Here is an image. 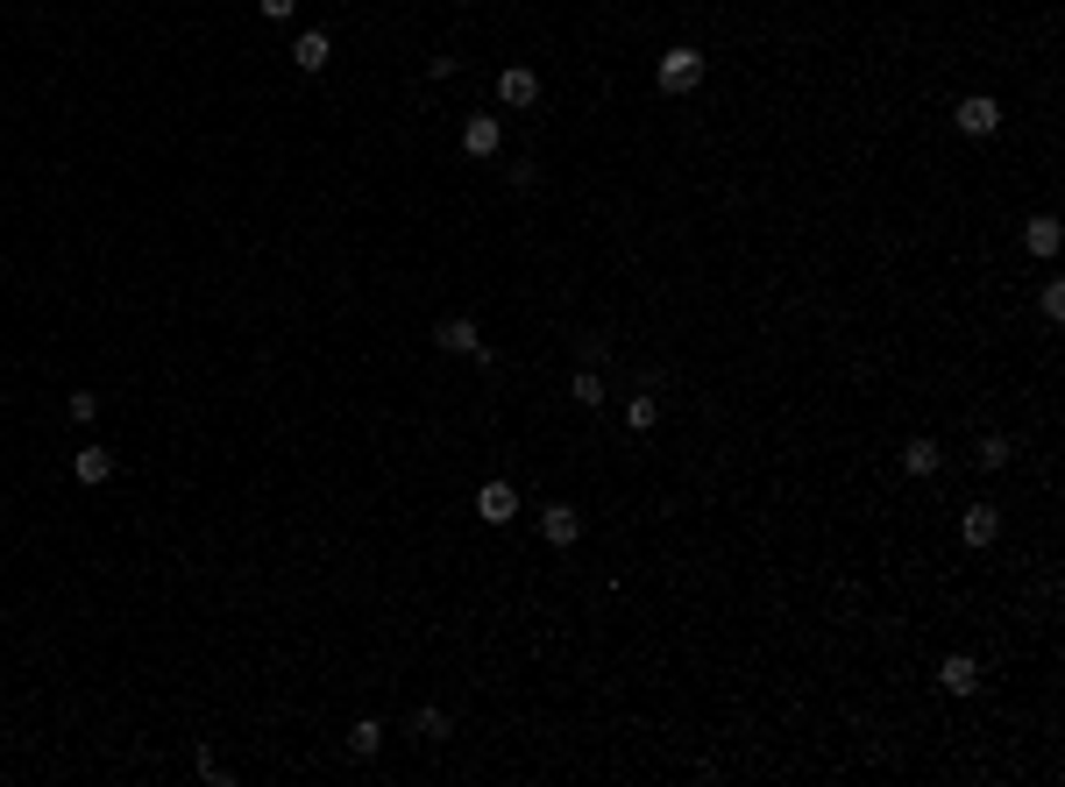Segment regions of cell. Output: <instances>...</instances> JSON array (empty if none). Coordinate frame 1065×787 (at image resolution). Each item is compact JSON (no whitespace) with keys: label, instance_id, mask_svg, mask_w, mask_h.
I'll return each instance as SVG.
<instances>
[{"label":"cell","instance_id":"obj_19","mask_svg":"<svg viewBox=\"0 0 1065 787\" xmlns=\"http://www.w3.org/2000/svg\"><path fill=\"white\" fill-rule=\"evenodd\" d=\"M1038 312H1044L1052 327L1065 320V277H1044V284H1038Z\"/></svg>","mask_w":1065,"mask_h":787},{"label":"cell","instance_id":"obj_8","mask_svg":"<svg viewBox=\"0 0 1065 787\" xmlns=\"http://www.w3.org/2000/svg\"><path fill=\"white\" fill-rule=\"evenodd\" d=\"M938 688L959 695V703H966V695H981V660H973V653H944L938 660Z\"/></svg>","mask_w":1065,"mask_h":787},{"label":"cell","instance_id":"obj_21","mask_svg":"<svg viewBox=\"0 0 1065 787\" xmlns=\"http://www.w3.org/2000/svg\"><path fill=\"white\" fill-rule=\"evenodd\" d=\"M65 412L79 419V426H93V419H100V390H71V398H65Z\"/></svg>","mask_w":1065,"mask_h":787},{"label":"cell","instance_id":"obj_22","mask_svg":"<svg viewBox=\"0 0 1065 787\" xmlns=\"http://www.w3.org/2000/svg\"><path fill=\"white\" fill-rule=\"evenodd\" d=\"M505 185H512V192H533V185H540V163H533V157H519L512 171H505Z\"/></svg>","mask_w":1065,"mask_h":787},{"label":"cell","instance_id":"obj_4","mask_svg":"<svg viewBox=\"0 0 1065 787\" xmlns=\"http://www.w3.org/2000/svg\"><path fill=\"white\" fill-rule=\"evenodd\" d=\"M540 539H547V547H576V539H582V511L576 504H568V497H554V504H540Z\"/></svg>","mask_w":1065,"mask_h":787},{"label":"cell","instance_id":"obj_23","mask_svg":"<svg viewBox=\"0 0 1065 787\" xmlns=\"http://www.w3.org/2000/svg\"><path fill=\"white\" fill-rule=\"evenodd\" d=\"M257 14H263V22H292L298 0H257Z\"/></svg>","mask_w":1065,"mask_h":787},{"label":"cell","instance_id":"obj_18","mask_svg":"<svg viewBox=\"0 0 1065 787\" xmlns=\"http://www.w3.org/2000/svg\"><path fill=\"white\" fill-rule=\"evenodd\" d=\"M568 404H576V412H597V404H604V376L576 369V376H568Z\"/></svg>","mask_w":1065,"mask_h":787},{"label":"cell","instance_id":"obj_7","mask_svg":"<svg viewBox=\"0 0 1065 787\" xmlns=\"http://www.w3.org/2000/svg\"><path fill=\"white\" fill-rule=\"evenodd\" d=\"M498 100H505L512 114L540 107V71H533V65H505V71H498Z\"/></svg>","mask_w":1065,"mask_h":787},{"label":"cell","instance_id":"obj_15","mask_svg":"<svg viewBox=\"0 0 1065 787\" xmlns=\"http://www.w3.org/2000/svg\"><path fill=\"white\" fill-rule=\"evenodd\" d=\"M654 426H661V398H654V390H633V398H625V433L647 441Z\"/></svg>","mask_w":1065,"mask_h":787},{"label":"cell","instance_id":"obj_20","mask_svg":"<svg viewBox=\"0 0 1065 787\" xmlns=\"http://www.w3.org/2000/svg\"><path fill=\"white\" fill-rule=\"evenodd\" d=\"M200 780H206V787H228V780H235V774H228V760H220L214 745H200Z\"/></svg>","mask_w":1065,"mask_h":787},{"label":"cell","instance_id":"obj_6","mask_svg":"<svg viewBox=\"0 0 1065 787\" xmlns=\"http://www.w3.org/2000/svg\"><path fill=\"white\" fill-rule=\"evenodd\" d=\"M895 461H903V476H909V482H931L938 468H944V447L931 441V433H909V441H903V454H895Z\"/></svg>","mask_w":1065,"mask_h":787},{"label":"cell","instance_id":"obj_12","mask_svg":"<svg viewBox=\"0 0 1065 787\" xmlns=\"http://www.w3.org/2000/svg\"><path fill=\"white\" fill-rule=\"evenodd\" d=\"M1009 461H1016V441H1009V433H995V426H987L981 441H973V468H981V476H1001Z\"/></svg>","mask_w":1065,"mask_h":787},{"label":"cell","instance_id":"obj_10","mask_svg":"<svg viewBox=\"0 0 1065 787\" xmlns=\"http://www.w3.org/2000/svg\"><path fill=\"white\" fill-rule=\"evenodd\" d=\"M335 65V36H327V28H298V43H292V71H327Z\"/></svg>","mask_w":1065,"mask_h":787},{"label":"cell","instance_id":"obj_24","mask_svg":"<svg viewBox=\"0 0 1065 787\" xmlns=\"http://www.w3.org/2000/svg\"><path fill=\"white\" fill-rule=\"evenodd\" d=\"M455 71H462V57H447V50L427 57V79H455Z\"/></svg>","mask_w":1065,"mask_h":787},{"label":"cell","instance_id":"obj_14","mask_svg":"<svg viewBox=\"0 0 1065 787\" xmlns=\"http://www.w3.org/2000/svg\"><path fill=\"white\" fill-rule=\"evenodd\" d=\"M71 476H79L86 490H100V482H114V447H79V454H71Z\"/></svg>","mask_w":1065,"mask_h":787},{"label":"cell","instance_id":"obj_13","mask_svg":"<svg viewBox=\"0 0 1065 787\" xmlns=\"http://www.w3.org/2000/svg\"><path fill=\"white\" fill-rule=\"evenodd\" d=\"M1058 241H1065L1058 214H1030V220H1023V249H1030V255H1044V263H1052V255H1058Z\"/></svg>","mask_w":1065,"mask_h":787},{"label":"cell","instance_id":"obj_11","mask_svg":"<svg viewBox=\"0 0 1065 787\" xmlns=\"http://www.w3.org/2000/svg\"><path fill=\"white\" fill-rule=\"evenodd\" d=\"M433 347H441V355H476V347H484V334H476L469 312H447V320L433 327Z\"/></svg>","mask_w":1065,"mask_h":787},{"label":"cell","instance_id":"obj_3","mask_svg":"<svg viewBox=\"0 0 1065 787\" xmlns=\"http://www.w3.org/2000/svg\"><path fill=\"white\" fill-rule=\"evenodd\" d=\"M1001 539V504H966L959 511V547L966 554H987Z\"/></svg>","mask_w":1065,"mask_h":787},{"label":"cell","instance_id":"obj_1","mask_svg":"<svg viewBox=\"0 0 1065 787\" xmlns=\"http://www.w3.org/2000/svg\"><path fill=\"white\" fill-rule=\"evenodd\" d=\"M703 71H711V57H703L696 43H668L661 65H654V93H661V100H689L703 85Z\"/></svg>","mask_w":1065,"mask_h":787},{"label":"cell","instance_id":"obj_5","mask_svg":"<svg viewBox=\"0 0 1065 787\" xmlns=\"http://www.w3.org/2000/svg\"><path fill=\"white\" fill-rule=\"evenodd\" d=\"M519 511H526V504H519V482H505V476H490V482H484V490H476V518H484V525H512V518H519Z\"/></svg>","mask_w":1065,"mask_h":787},{"label":"cell","instance_id":"obj_17","mask_svg":"<svg viewBox=\"0 0 1065 787\" xmlns=\"http://www.w3.org/2000/svg\"><path fill=\"white\" fill-rule=\"evenodd\" d=\"M412 738L441 745V738H455V717H447V709H433V703H419V709H412Z\"/></svg>","mask_w":1065,"mask_h":787},{"label":"cell","instance_id":"obj_9","mask_svg":"<svg viewBox=\"0 0 1065 787\" xmlns=\"http://www.w3.org/2000/svg\"><path fill=\"white\" fill-rule=\"evenodd\" d=\"M498 142H505V121L498 114H469V121H462V157L484 163V157H498Z\"/></svg>","mask_w":1065,"mask_h":787},{"label":"cell","instance_id":"obj_16","mask_svg":"<svg viewBox=\"0 0 1065 787\" xmlns=\"http://www.w3.org/2000/svg\"><path fill=\"white\" fill-rule=\"evenodd\" d=\"M341 745H349V760H377V752H384V723L377 717H355Z\"/></svg>","mask_w":1065,"mask_h":787},{"label":"cell","instance_id":"obj_2","mask_svg":"<svg viewBox=\"0 0 1065 787\" xmlns=\"http://www.w3.org/2000/svg\"><path fill=\"white\" fill-rule=\"evenodd\" d=\"M952 128L966 135V142H987V135L1001 128V100H995V93H959V107H952Z\"/></svg>","mask_w":1065,"mask_h":787}]
</instances>
